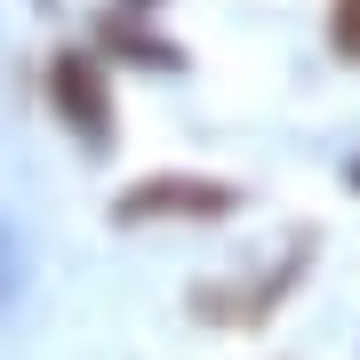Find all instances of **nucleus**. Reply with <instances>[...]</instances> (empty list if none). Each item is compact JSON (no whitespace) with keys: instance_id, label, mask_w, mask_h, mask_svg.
<instances>
[{"instance_id":"3","label":"nucleus","mask_w":360,"mask_h":360,"mask_svg":"<svg viewBox=\"0 0 360 360\" xmlns=\"http://www.w3.org/2000/svg\"><path fill=\"white\" fill-rule=\"evenodd\" d=\"M328 32H336V49L360 65V0H336V16H328Z\"/></svg>"},{"instance_id":"1","label":"nucleus","mask_w":360,"mask_h":360,"mask_svg":"<svg viewBox=\"0 0 360 360\" xmlns=\"http://www.w3.org/2000/svg\"><path fill=\"white\" fill-rule=\"evenodd\" d=\"M240 208V184H217V176H144L112 200V224H160V217H232Z\"/></svg>"},{"instance_id":"2","label":"nucleus","mask_w":360,"mask_h":360,"mask_svg":"<svg viewBox=\"0 0 360 360\" xmlns=\"http://www.w3.org/2000/svg\"><path fill=\"white\" fill-rule=\"evenodd\" d=\"M49 104H56V120H65L89 153L112 144V89H104V65H96L89 49H65L49 65Z\"/></svg>"}]
</instances>
